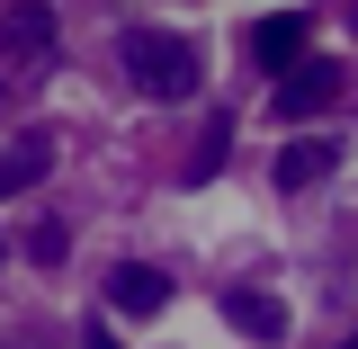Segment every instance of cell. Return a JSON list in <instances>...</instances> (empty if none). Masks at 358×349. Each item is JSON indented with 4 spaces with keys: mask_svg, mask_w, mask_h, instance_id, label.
<instances>
[{
    "mask_svg": "<svg viewBox=\"0 0 358 349\" xmlns=\"http://www.w3.org/2000/svg\"><path fill=\"white\" fill-rule=\"evenodd\" d=\"M126 72H134L143 99L179 108V99L197 90V45H188V36H162V27H126Z\"/></svg>",
    "mask_w": 358,
    "mask_h": 349,
    "instance_id": "1",
    "label": "cell"
},
{
    "mask_svg": "<svg viewBox=\"0 0 358 349\" xmlns=\"http://www.w3.org/2000/svg\"><path fill=\"white\" fill-rule=\"evenodd\" d=\"M341 99H350V72H341V63H322V54H305V63L278 81V117H296V126H305V117H331Z\"/></svg>",
    "mask_w": 358,
    "mask_h": 349,
    "instance_id": "2",
    "label": "cell"
},
{
    "mask_svg": "<svg viewBox=\"0 0 358 349\" xmlns=\"http://www.w3.org/2000/svg\"><path fill=\"white\" fill-rule=\"evenodd\" d=\"M305 54H313V27H305V18H260V27H251V63L278 72V81H287Z\"/></svg>",
    "mask_w": 358,
    "mask_h": 349,
    "instance_id": "3",
    "label": "cell"
},
{
    "mask_svg": "<svg viewBox=\"0 0 358 349\" xmlns=\"http://www.w3.org/2000/svg\"><path fill=\"white\" fill-rule=\"evenodd\" d=\"M224 322H233V332H251V341H268V349L296 332V322H287V305H278L268 287H233V296H224Z\"/></svg>",
    "mask_w": 358,
    "mask_h": 349,
    "instance_id": "4",
    "label": "cell"
},
{
    "mask_svg": "<svg viewBox=\"0 0 358 349\" xmlns=\"http://www.w3.org/2000/svg\"><path fill=\"white\" fill-rule=\"evenodd\" d=\"M54 171V134H9V143H0V197H18V188H36V179Z\"/></svg>",
    "mask_w": 358,
    "mask_h": 349,
    "instance_id": "5",
    "label": "cell"
},
{
    "mask_svg": "<svg viewBox=\"0 0 358 349\" xmlns=\"http://www.w3.org/2000/svg\"><path fill=\"white\" fill-rule=\"evenodd\" d=\"M331 171H341V143H331V134H296V143L278 152V188H322Z\"/></svg>",
    "mask_w": 358,
    "mask_h": 349,
    "instance_id": "6",
    "label": "cell"
},
{
    "mask_svg": "<svg viewBox=\"0 0 358 349\" xmlns=\"http://www.w3.org/2000/svg\"><path fill=\"white\" fill-rule=\"evenodd\" d=\"M108 305H117V313H134V322H143V313H162V305H171V278H162V269H152V260H126V269H117V278H108Z\"/></svg>",
    "mask_w": 358,
    "mask_h": 349,
    "instance_id": "7",
    "label": "cell"
},
{
    "mask_svg": "<svg viewBox=\"0 0 358 349\" xmlns=\"http://www.w3.org/2000/svg\"><path fill=\"white\" fill-rule=\"evenodd\" d=\"M45 45H54V9H45V0H18L9 27H0V54H9V63H36Z\"/></svg>",
    "mask_w": 358,
    "mask_h": 349,
    "instance_id": "8",
    "label": "cell"
},
{
    "mask_svg": "<svg viewBox=\"0 0 358 349\" xmlns=\"http://www.w3.org/2000/svg\"><path fill=\"white\" fill-rule=\"evenodd\" d=\"M224 152H233V126L215 117V126H206V143H197V162H188V188H206V179L224 171Z\"/></svg>",
    "mask_w": 358,
    "mask_h": 349,
    "instance_id": "9",
    "label": "cell"
},
{
    "mask_svg": "<svg viewBox=\"0 0 358 349\" xmlns=\"http://www.w3.org/2000/svg\"><path fill=\"white\" fill-rule=\"evenodd\" d=\"M27 251H36L45 269H63V251H72V242H63V224H36V242H27Z\"/></svg>",
    "mask_w": 358,
    "mask_h": 349,
    "instance_id": "10",
    "label": "cell"
},
{
    "mask_svg": "<svg viewBox=\"0 0 358 349\" xmlns=\"http://www.w3.org/2000/svg\"><path fill=\"white\" fill-rule=\"evenodd\" d=\"M90 349H126V341H117V332H108V322H90Z\"/></svg>",
    "mask_w": 358,
    "mask_h": 349,
    "instance_id": "11",
    "label": "cell"
},
{
    "mask_svg": "<svg viewBox=\"0 0 358 349\" xmlns=\"http://www.w3.org/2000/svg\"><path fill=\"white\" fill-rule=\"evenodd\" d=\"M341 349H358V332H350V341H341Z\"/></svg>",
    "mask_w": 358,
    "mask_h": 349,
    "instance_id": "12",
    "label": "cell"
}]
</instances>
